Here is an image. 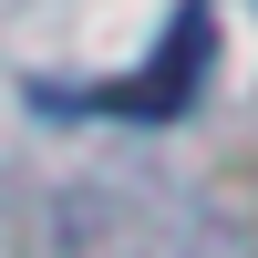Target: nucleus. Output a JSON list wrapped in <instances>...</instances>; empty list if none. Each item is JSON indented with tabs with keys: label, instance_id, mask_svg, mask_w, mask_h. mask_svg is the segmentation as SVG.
I'll list each match as a JSON object with an SVG mask.
<instances>
[{
	"label": "nucleus",
	"instance_id": "1",
	"mask_svg": "<svg viewBox=\"0 0 258 258\" xmlns=\"http://www.w3.org/2000/svg\"><path fill=\"white\" fill-rule=\"evenodd\" d=\"M207 41H217V21H207V0H186V11H176V41H165L124 93H83V103H93V114H186L197 83H207Z\"/></svg>",
	"mask_w": 258,
	"mask_h": 258
}]
</instances>
